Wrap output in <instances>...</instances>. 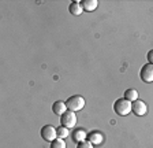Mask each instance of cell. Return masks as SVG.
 <instances>
[{"instance_id":"obj_1","label":"cell","mask_w":153,"mask_h":148,"mask_svg":"<svg viewBox=\"0 0 153 148\" xmlns=\"http://www.w3.org/2000/svg\"><path fill=\"white\" fill-rule=\"evenodd\" d=\"M114 111L116 113V115L119 117H126L131 113V102L123 99H118L114 103Z\"/></svg>"},{"instance_id":"obj_2","label":"cell","mask_w":153,"mask_h":148,"mask_svg":"<svg viewBox=\"0 0 153 148\" xmlns=\"http://www.w3.org/2000/svg\"><path fill=\"white\" fill-rule=\"evenodd\" d=\"M66 106H67V110L76 113V111H79V110H82L85 107V99L81 95H74V96L67 99Z\"/></svg>"},{"instance_id":"obj_3","label":"cell","mask_w":153,"mask_h":148,"mask_svg":"<svg viewBox=\"0 0 153 148\" xmlns=\"http://www.w3.org/2000/svg\"><path fill=\"white\" fill-rule=\"evenodd\" d=\"M60 123H62V126H66L67 129L74 128V126L76 125L75 113H74V111H70V110H67L63 115H60Z\"/></svg>"},{"instance_id":"obj_4","label":"cell","mask_w":153,"mask_h":148,"mask_svg":"<svg viewBox=\"0 0 153 148\" xmlns=\"http://www.w3.org/2000/svg\"><path fill=\"white\" fill-rule=\"evenodd\" d=\"M131 111H133L134 115L143 117V115H146V113H148V106L145 102L138 99V100H135V102L131 103Z\"/></svg>"},{"instance_id":"obj_5","label":"cell","mask_w":153,"mask_h":148,"mask_svg":"<svg viewBox=\"0 0 153 148\" xmlns=\"http://www.w3.org/2000/svg\"><path fill=\"white\" fill-rule=\"evenodd\" d=\"M41 137L44 138L45 141H49L52 143L53 140H56L57 138V133H56V129L53 128L52 125H45L41 128Z\"/></svg>"},{"instance_id":"obj_6","label":"cell","mask_w":153,"mask_h":148,"mask_svg":"<svg viewBox=\"0 0 153 148\" xmlns=\"http://www.w3.org/2000/svg\"><path fill=\"white\" fill-rule=\"evenodd\" d=\"M140 77L143 82H148V84L153 82V64H150V63L143 64L140 71Z\"/></svg>"},{"instance_id":"obj_7","label":"cell","mask_w":153,"mask_h":148,"mask_svg":"<svg viewBox=\"0 0 153 148\" xmlns=\"http://www.w3.org/2000/svg\"><path fill=\"white\" fill-rule=\"evenodd\" d=\"M88 141L92 143L93 145H99L104 141V135L101 132H99V130H93V132H90L88 135Z\"/></svg>"},{"instance_id":"obj_8","label":"cell","mask_w":153,"mask_h":148,"mask_svg":"<svg viewBox=\"0 0 153 148\" xmlns=\"http://www.w3.org/2000/svg\"><path fill=\"white\" fill-rule=\"evenodd\" d=\"M52 111H53V114H56V115H63L67 111L66 102H62V100L55 102V103L52 104Z\"/></svg>"},{"instance_id":"obj_9","label":"cell","mask_w":153,"mask_h":148,"mask_svg":"<svg viewBox=\"0 0 153 148\" xmlns=\"http://www.w3.org/2000/svg\"><path fill=\"white\" fill-rule=\"evenodd\" d=\"M86 138H88V133L83 130V129H75L73 132V141L76 143V144H79L82 141H86Z\"/></svg>"},{"instance_id":"obj_10","label":"cell","mask_w":153,"mask_h":148,"mask_svg":"<svg viewBox=\"0 0 153 148\" xmlns=\"http://www.w3.org/2000/svg\"><path fill=\"white\" fill-rule=\"evenodd\" d=\"M81 6H82L83 11L90 13V11H94L96 8H97L99 1H97V0H82V1H81Z\"/></svg>"},{"instance_id":"obj_11","label":"cell","mask_w":153,"mask_h":148,"mask_svg":"<svg viewBox=\"0 0 153 148\" xmlns=\"http://www.w3.org/2000/svg\"><path fill=\"white\" fill-rule=\"evenodd\" d=\"M68 11H70V14L74 15V16L81 15L82 11H83L82 6H81V1H73V3L68 6Z\"/></svg>"},{"instance_id":"obj_12","label":"cell","mask_w":153,"mask_h":148,"mask_svg":"<svg viewBox=\"0 0 153 148\" xmlns=\"http://www.w3.org/2000/svg\"><path fill=\"white\" fill-rule=\"evenodd\" d=\"M124 99L133 103V102L138 100V92L135 89H127L126 92H124Z\"/></svg>"},{"instance_id":"obj_13","label":"cell","mask_w":153,"mask_h":148,"mask_svg":"<svg viewBox=\"0 0 153 148\" xmlns=\"http://www.w3.org/2000/svg\"><path fill=\"white\" fill-rule=\"evenodd\" d=\"M56 133H57V138H63L64 140L68 136V129L66 126H59V128H56Z\"/></svg>"},{"instance_id":"obj_14","label":"cell","mask_w":153,"mask_h":148,"mask_svg":"<svg viewBox=\"0 0 153 148\" xmlns=\"http://www.w3.org/2000/svg\"><path fill=\"white\" fill-rule=\"evenodd\" d=\"M51 148H66V143L63 138H56L51 143Z\"/></svg>"},{"instance_id":"obj_15","label":"cell","mask_w":153,"mask_h":148,"mask_svg":"<svg viewBox=\"0 0 153 148\" xmlns=\"http://www.w3.org/2000/svg\"><path fill=\"white\" fill-rule=\"evenodd\" d=\"M76 148H93V144L89 141H82L76 145Z\"/></svg>"},{"instance_id":"obj_16","label":"cell","mask_w":153,"mask_h":148,"mask_svg":"<svg viewBox=\"0 0 153 148\" xmlns=\"http://www.w3.org/2000/svg\"><path fill=\"white\" fill-rule=\"evenodd\" d=\"M146 59H148V63L153 64V49H150V51L148 52V55H146Z\"/></svg>"}]
</instances>
